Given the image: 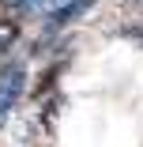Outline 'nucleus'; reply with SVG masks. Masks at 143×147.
<instances>
[{
    "label": "nucleus",
    "mask_w": 143,
    "mask_h": 147,
    "mask_svg": "<svg viewBox=\"0 0 143 147\" xmlns=\"http://www.w3.org/2000/svg\"><path fill=\"white\" fill-rule=\"evenodd\" d=\"M26 72H23V64H8L4 72H0V125L8 121V113H11V106H15V98L23 94V87H26V79H23Z\"/></svg>",
    "instance_id": "nucleus-1"
},
{
    "label": "nucleus",
    "mask_w": 143,
    "mask_h": 147,
    "mask_svg": "<svg viewBox=\"0 0 143 147\" xmlns=\"http://www.w3.org/2000/svg\"><path fill=\"white\" fill-rule=\"evenodd\" d=\"M94 4H98V0H68V4L53 8V11H49V30H60V26L75 23L79 15H87V11H91Z\"/></svg>",
    "instance_id": "nucleus-2"
},
{
    "label": "nucleus",
    "mask_w": 143,
    "mask_h": 147,
    "mask_svg": "<svg viewBox=\"0 0 143 147\" xmlns=\"http://www.w3.org/2000/svg\"><path fill=\"white\" fill-rule=\"evenodd\" d=\"M15 34H19V26H15V23H0V49H4Z\"/></svg>",
    "instance_id": "nucleus-3"
}]
</instances>
